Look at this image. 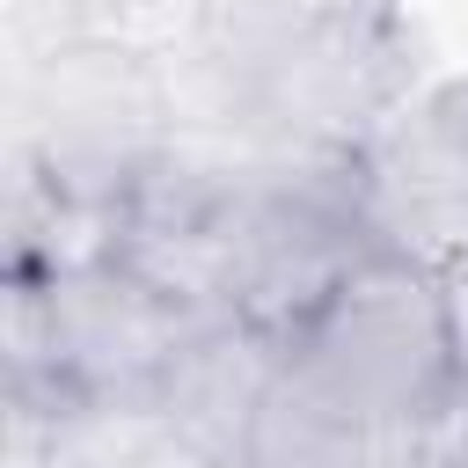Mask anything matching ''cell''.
I'll use <instances>...</instances> for the list:
<instances>
[{"instance_id":"cell-1","label":"cell","mask_w":468,"mask_h":468,"mask_svg":"<svg viewBox=\"0 0 468 468\" xmlns=\"http://www.w3.org/2000/svg\"><path fill=\"white\" fill-rule=\"evenodd\" d=\"M285 373L351 417H446L468 380L453 366L439 271L402 249L358 256L344 285L285 336Z\"/></svg>"},{"instance_id":"cell-2","label":"cell","mask_w":468,"mask_h":468,"mask_svg":"<svg viewBox=\"0 0 468 468\" xmlns=\"http://www.w3.org/2000/svg\"><path fill=\"white\" fill-rule=\"evenodd\" d=\"M410 44L388 0H336L249 73V146L366 154L410 102Z\"/></svg>"},{"instance_id":"cell-3","label":"cell","mask_w":468,"mask_h":468,"mask_svg":"<svg viewBox=\"0 0 468 468\" xmlns=\"http://www.w3.org/2000/svg\"><path fill=\"white\" fill-rule=\"evenodd\" d=\"M278 373H285V336L256 322H212L176 351L154 402L197 461H249V439L263 424Z\"/></svg>"},{"instance_id":"cell-4","label":"cell","mask_w":468,"mask_h":468,"mask_svg":"<svg viewBox=\"0 0 468 468\" xmlns=\"http://www.w3.org/2000/svg\"><path fill=\"white\" fill-rule=\"evenodd\" d=\"M336 0H197V37L183 51H205L227 73H256L271 51H285L300 29H314Z\"/></svg>"},{"instance_id":"cell-5","label":"cell","mask_w":468,"mask_h":468,"mask_svg":"<svg viewBox=\"0 0 468 468\" xmlns=\"http://www.w3.org/2000/svg\"><path fill=\"white\" fill-rule=\"evenodd\" d=\"M439 307H446V336H453V366L468 380V256L439 263Z\"/></svg>"},{"instance_id":"cell-6","label":"cell","mask_w":468,"mask_h":468,"mask_svg":"<svg viewBox=\"0 0 468 468\" xmlns=\"http://www.w3.org/2000/svg\"><path fill=\"white\" fill-rule=\"evenodd\" d=\"M197 468H249V461H197Z\"/></svg>"}]
</instances>
